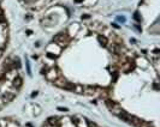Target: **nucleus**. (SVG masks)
Listing matches in <instances>:
<instances>
[{"label": "nucleus", "mask_w": 160, "mask_h": 127, "mask_svg": "<svg viewBox=\"0 0 160 127\" xmlns=\"http://www.w3.org/2000/svg\"><path fill=\"white\" fill-rule=\"evenodd\" d=\"M54 43L56 44H58L60 48L62 47H65L67 43H69V35L66 34V32H60V34H58L56 37H54Z\"/></svg>", "instance_id": "obj_1"}, {"label": "nucleus", "mask_w": 160, "mask_h": 127, "mask_svg": "<svg viewBox=\"0 0 160 127\" xmlns=\"http://www.w3.org/2000/svg\"><path fill=\"white\" fill-rule=\"evenodd\" d=\"M45 74H46V78H47L48 80H51V82H53V80H56L57 78L60 77V73H59V71H58L56 67H51L49 70L46 71Z\"/></svg>", "instance_id": "obj_2"}, {"label": "nucleus", "mask_w": 160, "mask_h": 127, "mask_svg": "<svg viewBox=\"0 0 160 127\" xmlns=\"http://www.w3.org/2000/svg\"><path fill=\"white\" fill-rule=\"evenodd\" d=\"M22 85H23V79H22V77L16 76L15 79H13V82H12V88H15L16 90H18Z\"/></svg>", "instance_id": "obj_3"}, {"label": "nucleus", "mask_w": 160, "mask_h": 127, "mask_svg": "<svg viewBox=\"0 0 160 127\" xmlns=\"http://www.w3.org/2000/svg\"><path fill=\"white\" fill-rule=\"evenodd\" d=\"M66 83H67V80H66L65 78H63V77H59V78H57L56 80H53V84H54L56 86H58V88H62V89L65 88Z\"/></svg>", "instance_id": "obj_4"}, {"label": "nucleus", "mask_w": 160, "mask_h": 127, "mask_svg": "<svg viewBox=\"0 0 160 127\" xmlns=\"http://www.w3.org/2000/svg\"><path fill=\"white\" fill-rule=\"evenodd\" d=\"M105 104H106V107L111 110V109H113L114 107H117L118 106V103L117 102H114L113 99H111V98H106L105 99Z\"/></svg>", "instance_id": "obj_5"}, {"label": "nucleus", "mask_w": 160, "mask_h": 127, "mask_svg": "<svg viewBox=\"0 0 160 127\" xmlns=\"http://www.w3.org/2000/svg\"><path fill=\"white\" fill-rule=\"evenodd\" d=\"M48 126H59V119L58 118H48L47 119V122H46Z\"/></svg>", "instance_id": "obj_6"}, {"label": "nucleus", "mask_w": 160, "mask_h": 127, "mask_svg": "<svg viewBox=\"0 0 160 127\" xmlns=\"http://www.w3.org/2000/svg\"><path fill=\"white\" fill-rule=\"evenodd\" d=\"M95 91H96L95 88L88 86V88H84V90H83V94H84V95L90 96V95H94V94H95Z\"/></svg>", "instance_id": "obj_7"}, {"label": "nucleus", "mask_w": 160, "mask_h": 127, "mask_svg": "<svg viewBox=\"0 0 160 127\" xmlns=\"http://www.w3.org/2000/svg\"><path fill=\"white\" fill-rule=\"evenodd\" d=\"M97 40H99V42H100L102 46L107 47V44H108V40H107L106 36H104V35H99V36H97Z\"/></svg>", "instance_id": "obj_8"}, {"label": "nucleus", "mask_w": 160, "mask_h": 127, "mask_svg": "<svg viewBox=\"0 0 160 127\" xmlns=\"http://www.w3.org/2000/svg\"><path fill=\"white\" fill-rule=\"evenodd\" d=\"M12 65H13V68H19L21 67V60H19V58L12 59Z\"/></svg>", "instance_id": "obj_9"}, {"label": "nucleus", "mask_w": 160, "mask_h": 127, "mask_svg": "<svg viewBox=\"0 0 160 127\" xmlns=\"http://www.w3.org/2000/svg\"><path fill=\"white\" fill-rule=\"evenodd\" d=\"M83 90H84V86H82V85H75V89H73L75 92H77V94H83Z\"/></svg>", "instance_id": "obj_10"}, {"label": "nucleus", "mask_w": 160, "mask_h": 127, "mask_svg": "<svg viewBox=\"0 0 160 127\" xmlns=\"http://www.w3.org/2000/svg\"><path fill=\"white\" fill-rule=\"evenodd\" d=\"M137 127H154V126H153L151 122H147V121H143V120H142L141 124H140Z\"/></svg>", "instance_id": "obj_11"}, {"label": "nucleus", "mask_w": 160, "mask_h": 127, "mask_svg": "<svg viewBox=\"0 0 160 127\" xmlns=\"http://www.w3.org/2000/svg\"><path fill=\"white\" fill-rule=\"evenodd\" d=\"M135 19H136V21H138V22L141 21V18H140V16H138V13H137V12L135 13Z\"/></svg>", "instance_id": "obj_12"}, {"label": "nucleus", "mask_w": 160, "mask_h": 127, "mask_svg": "<svg viewBox=\"0 0 160 127\" xmlns=\"http://www.w3.org/2000/svg\"><path fill=\"white\" fill-rule=\"evenodd\" d=\"M75 1H76V2H81L82 0H75Z\"/></svg>", "instance_id": "obj_13"}, {"label": "nucleus", "mask_w": 160, "mask_h": 127, "mask_svg": "<svg viewBox=\"0 0 160 127\" xmlns=\"http://www.w3.org/2000/svg\"><path fill=\"white\" fill-rule=\"evenodd\" d=\"M0 127H1V125H0Z\"/></svg>", "instance_id": "obj_14"}]
</instances>
